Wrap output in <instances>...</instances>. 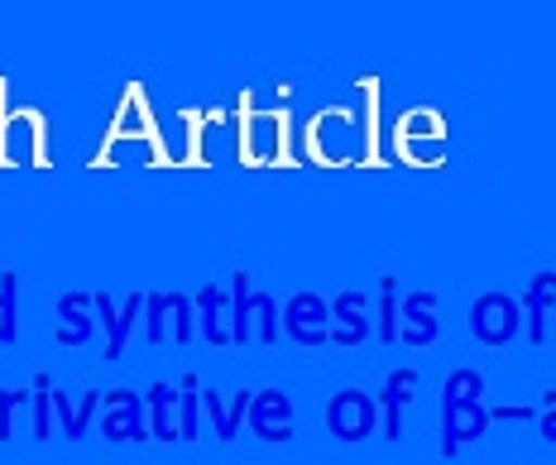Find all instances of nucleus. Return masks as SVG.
Returning <instances> with one entry per match:
<instances>
[{
  "instance_id": "obj_1",
  "label": "nucleus",
  "mask_w": 556,
  "mask_h": 465,
  "mask_svg": "<svg viewBox=\"0 0 556 465\" xmlns=\"http://www.w3.org/2000/svg\"><path fill=\"white\" fill-rule=\"evenodd\" d=\"M327 427L336 441L355 447V441H369L379 427V399H369L361 389H341L336 399L327 403Z\"/></svg>"
},
{
  "instance_id": "obj_2",
  "label": "nucleus",
  "mask_w": 556,
  "mask_h": 465,
  "mask_svg": "<svg viewBox=\"0 0 556 465\" xmlns=\"http://www.w3.org/2000/svg\"><path fill=\"white\" fill-rule=\"evenodd\" d=\"M101 403H106L101 432H106L111 441H130V447H139V441L154 437V432H149V403H144V393L111 389V393H101Z\"/></svg>"
},
{
  "instance_id": "obj_3",
  "label": "nucleus",
  "mask_w": 556,
  "mask_h": 465,
  "mask_svg": "<svg viewBox=\"0 0 556 465\" xmlns=\"http://www.w3.org/2000/svg\"><path fill=\"white\" fill-rule=\"evenodd\" d=\"M490 409H484L480 399H470V393H460V399H442V456H456L460 447H470V441H480L490 432Z\"/></svg>"
},
{
  "instance_id": "obj_4",
  "label": "nucleus",
  "mask_w": 556,
  "mask_h": 465,
  "mask_svg": "<svg viewBox=\"0 0 556 465\" xmlns=\"http://www.w3.org/2000/svg\"><path fill=\"white\" fill-rule=\"evenodd\" d=\"M250 432L269 447H288L293 441V399L283 389H254V403H250Z\"/></svg>"
},
{
  "instance_id": "obj_5",
  "label": "nucleus",
  "mask_w": 556,
  "mask_h": 465,
  "mask_svg": "<svg viewBox=\"0 0 556 465\" xmlns=\"http://www.w3.org/2000/svg\"><path fill=\"white\" fill-rule=\"evenodd\" d=\"M470 327H475V336H480L484 345H504V341H514V331H518V307L508 298L490 293V298L475 302Z\"/></svg>"
},
{
  "instance_id": "obj_6",
  "label": "nucleus",
  "mask_w": 556,
  "mask_h": 465,
  "mask_svg": "<svg viewBox=\"0 0 556 465\" xmlns=\"http://www.w3.org/2000/svg\"><path fill=\"white\" fill-rule=\"evenodd\" d=\"M413 393H417L413 369H393L384 379V389H379V432L389 441H403V409L413 403Z\"/></svg>"
},
{
  "instance_id": "obj_7",
  "label": "nucleus",
  "mask_w": 556,
  "mask_h": 465,
  "mask_svg": "<svg viewBox=\"0 0 556 465\" xmlns=\"http://www.w3.org/2000/svg\"><path fill=\"white\" fill-rule=\"evenodd\" d=\"M236 341H278V312L269 298H245V284H240V307H236V327H230Z\"/></svg>"
},
{
  "instance_id": "obj_8",
  "label": "nucleus",
  "mask_w": 556,
  "mask_h": 465,
  "mask_svg": "<svg viewBox=\"0 0 556 465\" xmlns=\"http://www.w3.org/2000/svg\"><path fill=\"white\" fill-rule=\"evenodd\" d=\"M178 384H149V393H144V403H149V432H154L159 441H182L178 432Z\"/></svg>"
},
{
  "instance_id": "obj_9",
  "label": "nucleus",
  "mask_w": 556,
  "mask_h": 465,
  "mask_svg": "<svg viewBox=\"0 0 556 465\" xmlns=\"http://www.w3.org/2000/svg\"><path fill=\"white\" fill-rule=\"evenodd\" d=\"M188 336H192V312H188V302L182 298H154V317H149V341H178V345H188Z\"/></svg>"
},
{
  "instance_id": "obj_10",
  "label": "nucleus",
  "mask_w": 556,
  "mask_h": 465,
  "mask_svg": "<svg viewBox=\"0 0 556 465\" xmlns=\"http://www.w3.org/2000/svg\"><path fill=\"white\" fill-rule=\"evenodd\" d=\"M288 336H293L298 345H321L327 341V307H321V298H293V307H288L283 317Z\"/></svg>"
},
{
  "instance_id": "obj_11",
  "label": "nucleus",
  "mask_w": 556,
  "mask_h": 465,
  "mask_svg": "<svg viewBox=\"0 0 556 465\" xmlns=\"http://www.w3.org/2000/svg\"><path fill=\"white\" fill-rule=\"evenodd\" d=\"M250 403H254V389H240L230 403H222V393L216 389H202V409L212 413V427L222 441H236L240 432V417H250Z\"/></svg>"
},
{
  "instance_id": "obj_12",
  "label": "nucleus",
  "mask_w": 556,
  "mask_h": 465,
  "mask_svg": "<svg viewBox=\"0 0 556 465\" xmlns=\"http://www.w3.org/2000/svg\"><path fill=\"white\" fill-rule=\"evenodd\" d=\"M101 409V389H87L83 403H73L63 389H53V413H58V427H63L67 441H83L87 437V417Z\"/></svg>"
},
{
  "instance_id": "obj_13",
  "label": "nucleus",
  "mask_w": 556,
  "mask_h": 465,
  "mask_svg": "<svg viewBox=\"0 0 556 465\" xmlns=\"http://www.w3.org/2000/svg\"><path fill=\"white\" fill-rule=\"evenodd\" d=\"M336 317H341V327H336V336H331V341H341V345H361V341H365L369 322H365V307H361V298H351V293H345L341 302H336Z\"/></svg>"
},
{
  "instance_id": "obj_14",
  "label": "nucleus",
  "mask_w": 556,
  "mask_h": 465,
  "mask_svg": "<svg viewBox=\"0 0 556 465\" xmlns=\"http://www.w3.org/2000/svg\"><path fill=\"white\" fill-rule=\"evenodd\" d=\"M178 432H182V441H197L202 437V417H197V409H202V389H197V375H188L178 384Z\"/></svg>"
},
{
  "instance_id": "obj_15",
  "label": "nucleus",
  "mask_w": 556,
  "mask_h": 465,
  "mask_svg": "<svg viewBox=\"0 0 556 465\" xmlns=\"http://www.w3.org/2000/svg\"><path fill=\"white\" fill-rule=\"evenodd\" d=\"M432 298H413L408 302V327H403V341L408 345H427V341H437V317H432V307H427Z\"/></svg>"
},
{
  "instance_id": "obj_16",
  "label": "nucleus",
  "mask_w": 556,
  "mask_h": 465,
  "mask_svg": "<svg viewBox=\"0 0 556 465\" xmlns=\"http://www.w3.org/2000/svg\"><path fill=\"white\" fill-rule=\"evenodd\" d=\"M101 317H106V331H111V345H106V360H121L125 351V336H130V322H135V302H125V317H115V307L101 298Z\"/></svg>"
},
{
  "instance_id": "obj_17",
  "label": "nucleus",
  "mask_w": 556,
  "mask_h": 465,
  "mask_svg": "<svg viewBox=\"0 0 556 465\" xmlns=\"http://www.w3.org/2000/svg\"><path fill=\"white\" fill-rule=\"evenodd\" d=\"M53 389H49V375H39L34 379V441H49L53 437Z\"/></svg>"
},
{
  "instance_id": "obj_18",
  "label": "nucleus",
  "mask_w": 556,
  "mask_h": 465,
  "mask_svg": "<svg viewBox=\"0 0 556 465\" xmlns=\"http://www.w3.org/2000/svg\"><path fill=\"white\" fill-rule=\"evenodd\" d=\"M87 298H63V317H67V327H63V345H77V341H87L91 336V317H87V307H83Z\"/></svg>"
},
{
  "instance_id": "obj_19",
  "label": "nucleus",
  "mask_w": 556,
  "mask_h": 465,
  "mask_svg": "<svg viewBox=\"0 0 556 465\" xmlns=\"http://www.w3.org/2000/svg\"><path fill=\"white\" fill-rule=\"evenodd\" d=\"M202 331H206V341H216V345H226V341H230L222 293H206V298H202Z\"/></svg>"
},
{
  "instance_id": "obj_20",
  "label": "nucleus",
  "mask_w": 556,
  "mask_h": 465,
  "mask_svg": "<svg viewBox=\"0 0 556 465\" xmlns=\"http://www.w3.org/2000/svg\"><path fill=\"white\" fill-rule=\"evenodd\" d=\"M34 403V389H0V441L15 437V413Z\"/></svg>"
},
{
  "instance_id": "obj_21",
  "label": "nucleus",
  "mask_w": 556,
  "mask_h": 465,
  "mask_svg": "<svg viewBox=\"0 0 556 465\" xmlns=\"http://www.w3.org/2000/svg\"><path fill=\"white\" fill-rule=\"evenodd\" d=\"M552 284L556 278H547V284H538L532 288V298H528V307H532V341H547V298H552Z\"/></svg>"
},
{
  "instance_id": "obj_22",
  "label": "nucleus",
  "mask_w": 556,
  "mask_h": 465,
  "mask_svg": "<svg viewBox=\"0 0 556 465\" xmlns=\"http://www.w3.org/2000/svg\"><path fill=\"white\" fill-rule=\"evenodd\" d=\"M460 393H470V399H480V393H484V379L475 375V369H456V375L446 379L442 399H460Z\"/></svg>"
},
{
  "instance_id": "obj_23",
  "label": "nucleus",
  "mask_w": 556,
  "mask_h": 465,
  "mask_svg": "<svg viewBox=\"0 0 556 465\" xmlns=\"http://www.w3.org/2000/svg\"><path fill=\"white\" fill-rule=\"evenodd\" d=\"M538 427H542V441H556V389L542 399V409H538Z\"/></svg>"
},
{
  "instance_id": "obj_24",
  "label": "nucleus",
  "mask_w": 556,
  "mask_h": 465,
  "mask_svg": "<svg viewBox=\"0 0 556 465\" xmlns=\"http://www.w3.org/2000/svg\"><path fill=\"white\" fill-rule=\"evenodd\" d=\"M15 341V293L0 298V345Z\"/></svg>"
},
{
  "instance_id": "obj_25",
  "label": "nucleus",
  "mask_w": 556,
  "mask_h": 465,
  "mask_svg": "<svg viewBox=\"0 0 556 465\" xmlns=\"http://www.w3.org/2000/svg\"><path fill=\"white\" fill-rule=\"evenodd\" d=\"M384 341H393V284H384Z\"/></svg>"
}]
</instances>
